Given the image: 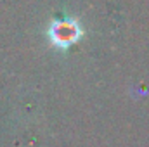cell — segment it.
<instances>
[{"label": "cell", "mask_w": 149, "mask_h": 147, "mask_svg": "<svg viewBox=\"0 0 149 147\" xmlns=\"http://www.w3.org/2000/svg\"><path fill=\"white\" fill-rule=\"evenodd\" d=\"M49 40L50 43L56 47V49H61V50H66L70 49L73 43H76L81 35H83V30L80 26V23L76 19L71 17H66V19H57L54 21L50 26H49Z\"/></svg>", "instance_id": "6da1fadb"}]
</instances>
